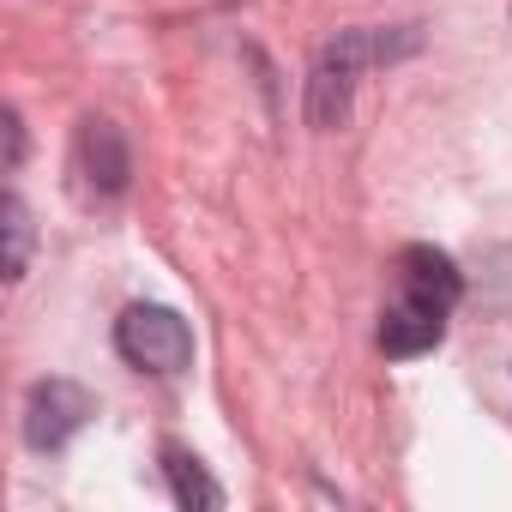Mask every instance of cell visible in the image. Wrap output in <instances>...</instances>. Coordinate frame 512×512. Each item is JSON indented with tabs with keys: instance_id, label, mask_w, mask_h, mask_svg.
I'll return each instance as SVG.
<instances>
[{
	"instance_id": "obj_1",
	"label": "cell",
	"mask_w": 512,
	"mask_h": 512,
	"mask_svg": "<svg viewBox=\"0 0 512 512\" xmlns=\"http://www.w3.org/2000/svg\"><path fill=\"white\" fill-rule=\"evenodd\" d=\"M422 37L416 25L404 31H338L320 55H314V73H308V121L326 133V127H344L350 115V97H356V73L362 67H380V61H398L410 55Z\"/></svg>"
},
{
	"instance_id": "obj_2",
	"label": "cell",
	"mask_w": 512,
	"mask_h": 512,
	"mask_svg": "<svg viewBox=\"0 0 512 512\" xmlns=\"http://www.w3.org/2000/svg\"><path fill=\"white\" fill-rule=\"evenodd\" d=\"M115 350L139 374H163L169 380V374L193 368V326L175 308H163V302H133L115 320Z\"/></svg>"
},
{
	"instance_id": "obj_3",
	"label": "cell",
	"mask_w": 512,
	"mask_h": 512,
	"mask_svg": "<svg viewBox=\"0 0 512 512\" xmlns=\"http://www.w3.org/2000/svg\"><path fill=\"white\" fill-rule=\"evenodd\" d=\"M91 416H97V398L79 380H37L31 398H25V446L31 452H61Z\"/></svg>"
},
{
	"instance_id": "obj_4",
	"label": "cell",
	"mask_w": 512,
	"mask_h": 512,
	"mask_svg": "<svg viewBox=\"0 0 512 512\" xmlns=\"http://www.w3.org/2000/svg\"><path fill=\"white\" fill-rule=\"evenodd\" d=\"M73 169L85 175V187H91V193L115 199V193L127 187V175H133V157H127L121 127H115V121H103V115H85V121H79V133H73Z\"/></svg>"
},
{
	"instance_id": "obj_5",
	"label": "cell",
	"mask_w": 512,
	"mask_h": 512,
	"mask_svg": "<svg viewBox=\"0 0 512 512\" xmlns=\"http://www.w3.org/2000/svg\"><path fill=\"white\" fill-rule=\"evenodd\" d=\"M446 308H428V302H416V296H392L386 308H380V350L386 356H422V350H434L440 338H446Z\"/></svg>"
},
{
	"instance_id": "obj_6",
	"label": "cell",
	"mask_w": 512,
	"mask_h": 512,
	"mask_svg": "<svg viewBox=\"0 0 512 512\" xmlns=\"http://www.w3.org/2000/svg\"><path fill=\"white\" fill-rule=\"evenodd\" d=\"M398 296H416V302L452 314L458 296H464V278H458V266L446 260L440 247H404L398 253Z\"/></svg>"
},
{
	"instance_id": "obj_7",
	"label": "cell",
	"mask_w": 512,
	"mask_h": 512,
	"mask_svg": "<svg viewBox=\"0 0 512 512\" xmlns=\"http://www.w3.org/2000/svg\"><path fill=\"white\" fill-rule=\"evenodd\" d=\"M163 476H169V494H175V506H187V512H217L223 506V488L205 476V464L187 452V446H163Z\"/></svg>"
},
{
	"instance_id": "obj_8",
	"label": "cell",
	"mask_w": 512,
	"mask_h": 512,
	"mask_svg": "<svg viewBox=\"0 0 512 512\" xmlns=\"http://www.w3.org/2000/svg\"><path fill=\"white\" fill-rule=\"evenodd\" d=\"M0 229H7V278L19 284L25 278V266H31V211H25V199L19 193H7V205H0Z\"/></svg>"
},
{
	"instance_id": "obj_9",
	"label": "cell",
	"mask_w": 512,
	"mask_h": 512,
	"mask_svg": "<svg viewBox=\"0 0 512 512\" xmlns=\"http://www.w3.org/2000/svg\"><path fill=\"white\" fill-rule=\"evenodd\" d=\"M7 139H13V163H19L25 157V133H19V115L13 109H7Z\"/></svg>"
}]
</instances>
